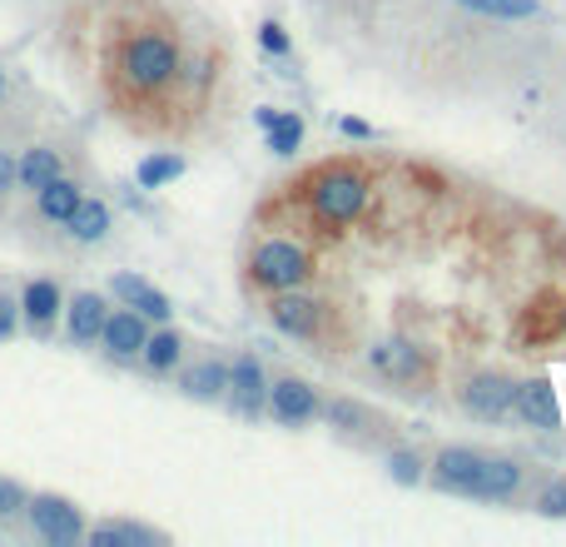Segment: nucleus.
<instances>
[{
	"label": "nucleus",
	"mask_w": 566,
	"mask_h": 547,
	"mask_svg": "<svg viewBox=\"0 0 566 547\" xmlns=\"http://www.w3.org/2000/svg\"><path fill=\"white\" fill-rule=\"evenodd\" d=\"M343 135H348V140H373V125H363V119H343Z\"/></svg>",
	"instance_id": "nucleus-34"
},
{
	"label": "nucleus",
	"mask_w": 566,
	"mask_h": 547,
	"mask_svg": "<svg viewBox=\"0 0 566 547\" xmlns=\"http://www.w3.org/2000/svg\"><path fill=\"white\" fill-rule=\"evenodd\" d=\"M105 314H109V294L95 289H76V299H65V339L76 349H95L100 344V329H105Z\"/></svg>",
	"instance_id": "nucleus-7"
},
{
	"label": "nucleus",
	"mask_w": 566,
	"mask_h": 547,
	"mask_svg": "<svg viewBox=\"0 0 566 547\" xmlns=\"http://www.w3.org/2000/svg\"><path fill=\"white\" fill-rule=\"evenodd\" d=\"M562 323H566V314H562Z\"/></svg>",
	"instance_id": "nucleus-37"
},
{
	"label": "nucleus",
	"mask_w": 566,
	"mask_h": 547,
	"mask_svg": "<svg viewBox=\"0 0 566 547\" xmlns=\"http://www.w3.org/2000/svg\"><path fill=\"white\" fill-rule=\"evenodd\" d=\"M184 174V160L180 155H145L135 170V184L139 190H164V184H174Z\"/></svg>",
	"instance_id": "nucleus-23"
},
{
	"label": "nucleus",
	"mask_w": 566,
	"mask_h": 547,
	"mask_svg": "<svg viewBox=\"0 0 566 547\" xmlns=\"http://www.w3.org/2000/svg\"><path fill=\"white\" fill-rule=\"evenodd\" d=\"M368 194H373V184H368L363 170H353V164H328V170H319L309 180V209L319 225L338 229V225H353V219L368 209Z\"/></svg>",
	"instance_id": "nucleus-2"
},
{
	"label": "nucleus",
	"mask_w": 566,
	"mask_h": 547,
	"mask_svg": "<svg viewBox=\"0 0 566 547\" xmlns=\"http://www.w3.org/2000/svg\"><path fill=\"white\" fill-rule=\"evenodd\" d=\"M25 488L21 483H11V478H0V517H21L25 513Z\"/></svg>",
	"instance_id": "nucleus-29"
},
{
	"label": "nucleus",
	"mask_w": 566,
	"mask_h": 547,
	"mask_svg": "<svg viewBox=\"0 0 566 547\" xmlns=\"http://www.w3.org/2000/svg\"><path fill=\"white\" fill-rule=\"evenodd\" d=\"M512 398H517V384L503 374H477L462 388V408H467L477 423H503L507 413H512Z\"/></svg>",
	"instance_id": "nucleus-10"
},
{
	"label": "nucleus",
	"mask_w": 566,
	"mask_h": 547,
	"mask_svg": "<svg viewBox=\"0 0 566 547\" xmlns=\"http://www.w3.org/2000/svg\"><path fill=\"white\" fill-rule=\"evenodd\" d=\"M268 319H274L278 333H289V339H313L323 323V304L309 299L303 289H284V294H268Z\"/></svg>",
	"instance_id": "nucleus-8"
},
{
	"label": "nucleus",
	"mask_w": 566,
	"mask_h": 547,
	"mask_svg": "<svg viewBox=\"0 0 566 547\" xmlns=\"http://www.w3.org/2000/svg\"><path fill=\"white\" fill-rule=\"evenodd\" d=\"M60 229L76 239V244H100V239H109V229H115V209H109L105 200H95V194H85V200L76 204V215L65 219Z\"/></svg>",
	"instance_id": "nucleus-16"
},
{
	"label": "nucleus",
	"mask_w": 566,
	"mask_h": 547,
	"mask_svg": "<svg viewBox=\"0 0 566 547\" xmlns=\"http://www.w3.org/2000/svg\"><path fill=\"white\" fill-rule=\"evenodd\" d=\"M458 5L472 15H492V21H532L542 11L536 0H458Z\"/></svg>",
	"instance_id": "nucleus-25"
},
{
	"label": "nucleus",
	"mask_w": 566,
	"mask_h": 547,
	"mask_svg": "<svg viewBox=\"0 0 566 547\" xmlns=\"http://www.w3.org/2000/svg\"><path fill=\"white\" fill-rule=\"evenodd\" d=\"M15 190V150H0V194Z\"/></svg>",
	"instance_id": "nucleus-33"
},
{
	"label": "nucleus",
	"mask_w": 566,
	"mask_h": 547,
	"mask_svg": "<svg viewBox=\"0 0 566 547\" xmlns=\"http://www.w3.org/2000/svg\"><path fill=\"white\" fill-rule=\"evenodd\" d=\"M328 423H333V429H363V408H358V403H333L328 408Z\"/></svg>",
	"instance_id": "nucleus-31"
},
{
	"label": "nucleus",
	"mask_w": 566,
	"mask_h": 547,
	"mask_svg": "<svg viewBox=\"0 0 566 547\" xmlns=\"http://www.w3.org/2000/svg\"><path fill=\"white\" fill-rule=\"evenodd\" d=\"M109 299H115V304H129V309L145 314L150 323H170V319H174L170 294L154 289V284L139 280V274H109Z\"/></svg>",
	"instance_id": "nucleus-11"
},
{
	"label": "nucleus",
	"mask_w": 566,
	"mask_h": 547,
	"mask_svg": "<svg viewBox=\"0 0 566 547\" xmlns=\"http://www.w3.org/2000/svg\"><path fill=\"white\" fill-rule=\"evenodd\" d=\"M15 333H21V299L0 289V344H11Z\"/></svg>",
	"instance_id": "nucleus-27"
},
{
	"label": "nucleus",
	"mask_w": 566,
	"mask_h": 547,
	"mask_svg": "<svg viewBox=\"0 0 566 547\" xmlns=\"http://www.w3.org/2000/svg\"><path fill=\"white\" fill-rule=\"evenodd\" d=\"M25 527H31L41 543H50V547H76V543H85V513H80L70 498H60V493H31L25 498Z\"/></svg>",
	"instance_id": "nucleus-4"
},
{
	"label": "nucleus",
	"mask_w": 566,
	"mask_h": 547,
	"mask_svg": "<svg viewBox=\"0 0 566 547\" xmlns=\"http://www.w3.org/2000/svg\"><path fill=\"white\" fill-rule=\"evenodd\" d=\"M258 45H264L268 55H289V50H293L289 31H284V25H278V21H264V25H258Z\"/></svg>",
	"instance_id": "nucleus-28"
},
{
	"label": "nucleus",
	"mask_w": 566,
	"mask_h": 547,
	"mask_svg": "<svg viewBox=\"0 0 566 547\" xmlns=\"http://www.w3.org/2000/svg\"><path fill=\"white\" fill-rule=\"evenodd\" d=\"M274 115H278V110H274V105H258V110H254V119H258V129H268V125H274Z\"/></svg>",
	"instance_id": "nucleus-35"
},
{
	"label": "nucleus",
	"mask_w": 566,
	"mask_h": 547,
	"mask_svg": "<svg viewBox=\"0 0 566 547\" xmlns=\"http://www.w3.org/2000/svg\"><path fill=\"white\" fill-rule=\"evenodd\" d=\"M368 358H373V368H383L388 378H417V374H423V354H417L413 344H403V339L378 344Z\"/></svg>",
	"instance_id": "nucleus-22"
},
{
	"label": "nucleus",
	"mask_w": 566,
	"mask_h": 547,
	"mask_svg": "<svg viewBox=\"0 0 566 547\" xmlns=\"http://www.w3.org/2000/svg\"><path fill=\"white\" fill-rule=\"evenodd\" d=\"M85 543L90 547H154L160 533H154V527H139V523H95V527H85Z\"/></svg>",
	"instance_id": "nucleus-21"
},
{
	"label": "nucleus",
	"mask_w": 566,
	"mask_h": 547,
	"mask_svg": "<svg viewBox=\"0 0 566 547\" xmlns=\"http://www.w3.org/2000/svg\"><path fill=\"white\" fill-rule=\"evenodd\" d=\"M180 45H174V35L164 31H135L119 41L115 50V76L125 90H135V95H154V90L174 86L180 80Z\"/></svg>",
	"instance_id": "nucleus-1"
},
{
	"label": "nucleus",
	"mask_w": 566,
	"mask_h": 547,
	"mask_svg": "<svg viewBox=\"0 0 566 547\" xmlns=\"http://www.w3.org/2000/svg\"><path fill=\"white\" fill-rule=\"evenodd\" d=\"M229 408H234L239 419H258L268 403V378H264V364L254 354H239L229 364Z\"/></svg>",
	"instance_id": "nucleus-9"
},
{
	"label": "nucleus",
	"mask_w": 566,
	"mask_h": 547,
	"mask_svg": "<svg viewBox=\"0 0 566 547\" xmlns=\"http://www.w3.org/2000/svg\"><path fill=\"white\" fill-rule=\"evenodd\" d=\"M264 408L274 413V423H284V429H303V423H313L323 413L319 388L303 384V378H278V384H268Z\"/></svg>",
	"instance_id": "nucleus-6"
},
{
	"label": "nucleus",
	"mask_w": 566,
	"mask_h": 547,
	"mask_svg": "<svg viewBox=\"0 0 566 547\" xmlns=\"http://www.w3.org/2000/svg\"><path fill=\"white\" fill-rule=\"evenodd\" d=\"M0 100H5V65H0Z\"/></svg>",
	"instance_id": "nucleus-36"
},
{
	"label": "nucleus",
	"mask_w": 566,
	"mask_h": 547,
	"mask_svg": "<svg viewBox=\"0 0 566 547\" xmlns=\"http://www.w3.org/2000/svg\"><path fill=\"white\" fill-rule=\"evenodd\" d=\"M249 280L264 294H284V289H303L313 280V254L299 239H264L249 254Z\"/></svg>",
	"instance_id": "nucleus-3"
},
{
	"label": "nucleus",
	"mask_w": 566,
	"mask_h": 547,
	"mask_svg": "<svg viewBox=\"0 0 566 547\" xmlns=\"http://www.w3.org/2000/svg\"><path fill=\"white\" fill-rule=\"evenodd\" d=\"M180 76L189 80V86H209V76H215V65H209V60H189V65H180Z\"/></svg>",
	"instance_id": "nucleus-32"
},
{
	"label": "nucleus",
	"mask_w": 566,
	"mask_h": 547,
	"mask_svg": "<svg viewBox=\"0 0 566 547\" xmlns=\"http://www.w3.org/2000/svg\"><path fill=\"white\" fill-rule=\"evenodd\" d=\"M512 413L527 423V429H556V423H562V403H556V388L546 384V378H527V384H517Z\"/></svg>",
	"instance_id": "nucleus-13"
},
{
	"label": "nucleus",
	"mask_w": 566,
	"mask_h": 547,
	"mask_svg": "<svg viewBox=\"0 0 566 547\" xmlns=\"http://www.w3.org/2000/svg\"><path fill=\"white\" fill-rule=\"evenodd\" d=\"M522 493V468H517L512 458H487L482 463V478L477 488H472V498H482V503H507V498Z\"/></svg>",
	"instance_id": "nucleus-19"
},
{
	"label": "nucleus",
	"mask_w": 566,
	"mask_h": 547,
	"mask_svg": "<svg viewBox=\"0 0 566 547\" xmlns=\"http://www.w3.org/2000/svg\"><path fill=\"white\" fill-rule=\"evenodd\" d=\"M55 174H65V155L55 150V145H25V150L15 155V190L35 194L41 184H50Z\"/></svg>",
	"instance_id": "nucleus-15"
},
{
	"label": "nucleus",
	"mask_w": 566,
	"mask_h": 547,
	"mask_svg": "<svg viewBox=\"0 0 566 547\" xmlns=\"http://www.w3.org/2000/svg\"><path fill=\"white\" fill-rule=\"evenodd\" d=\"M388 468H393V483L397 488H417V483H423V463H417V453H393Z\"/></svg>",
	"instance_id": "nucleus-26"
},
{
	"label": "nucleus",
	"mask_w": 566,
	"mask_h": 547,
	"mask_svg": "<svg viewBox=\"0 0 566 547\" xmlns=\"http://www.w3.org/2000/svg\"><path fill=\"white\" fill-rule=\"evenodd\" d=\"M536 508H542L546 517H566V478L546 483V488H542V498H536Z\"/></svg>",
	"instance_id": "nucleus-30"
},
{
	"label": "nucleus",
	"mask_w": 566,
	"mask_h": 547,
	"mask_svg": "<svg viewBox=\"0 0 566 547\" xmlns=\"http://www.w3.org/2000/svg\"><path fill=\"white\" fill-rule=\"evenodd\" d=\"M15 299H21V329L31 333H50L65 314V289L55 280H31Z\"/></svg>",
	"instance_id": "nucleus-12"
},
{
	"label": "nucleus",
	"mask_w": 566,
	"mask_h": 547,
	"mask_svg": "<svg viewBox=\"0 0 566 547\" xmlns=\"http://www.w3.org/2000/svg\"><path fill=\"white\" fill-rule=\"evenodd\" d=\"M180 388L189 398H199V403H219L229 394V364L224 358H199V364H189L180 374Z\"/></svg>",
	"instance_id": "nucleus-18"
},
{
	"label": "nucleus",
	"mask_w": 566,
	"mask_h": 547,
	"mask_svg": "<svg viewBox=\"0 0 566 547\" xmlns=\"http://www.w3.org/2000/svg\"><path fill=\"white\" fill-rule=\"evenodd\" d=\"M145 339H150V319L145 314H135L129 304H109L105 314V329H100V354L109 358V364H139V349H145Z\"/></svg>",
	"instance_id": "nucleus-5"
},
{
	"label": "nucleus",
	"mask_w": 566,
	"mask_h": 547,
	"mask_svg": "<svg viewBox=\"0 0 566 547\" xmlns=\"http://www.w3.org/2000/svg\"><path fill=\"white\" fill-rule=\"evenodd\" d=\"M80 200H85L80 180H70V174H55L50 184H41V190H35V215H41L45 225H65V219L76 215Z\"/></svg>",
	"instance_id": "nucleus-17"
},
{
	"label": "nucleus",
	"mask_w": 566,
	"mask_h": 547,
	"mask_svg": "<svg viewBox=\"0 0 566 547\" xmlns=\"http://www.w3.org/2000/svg\"><path fill=\"white\" fill-rule=\"evenodd\" d=\"M482 453H472V448H442L438 453V463H432V483L442 488V493H467L472 498V488H477V478H482Z\"/></svg>",
	"instance_id": "nucleus-14"
},
{
	"label": "nucleus",
	"mask_w": 566,
	"mask_h": 547,
	"mask_svg": "<svg viewBox=\"0 0 566 547\" xmlns=\"http://www.w3.org/2000/svg\"><path fill=\"white\" fill-rule=\"evenodd\" d=\"M264 135H268V150L274 155H293L303 145V115L299 110H278L274 125H268Z\"/></svg>",
	"instance_id": "nucleus-24"
},
{
	"label": "nucleus",
	"mask_w": 566,
	"mask_h": 547,
	"mask_svg": "<svg viewBox=\"0 0 566 547\" xmlns=\"http://www.w3.org/2000/svg\"><path fill=\"white\" fill-rule=\"evenodd\" d=\"M184 358V339L170 329V323H160V329H150V339H145V349H139V364L150 368V374H174Z\"/></svg>",
	"instance_id": "nucleus-20"
}]
</instances>
